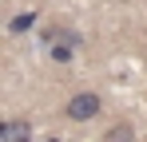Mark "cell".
Returning a JSON list of instances; mask_svg holds the SVG:
<instances>
[{"instance_id":"1","label":"cell","mask_w":147,"mask_h":142,"mask_svg":"<svg viewBox=\"0 0 147 142\" xmlns=\"http://www.w3.org/2000/svg\"><path fill=\"white\" fill-rule=\"evenodd\" d=\"M44 40H48V59H56V63H72L76 59V47H80L76 28H48Z\"/></svg>"},{"instance_id":"2","label":"cell","mask_w":147,"mask_h":142,"mask_svg":"<svg viewBox=\"0 0 147 142\" xmlns=\"http://www.w3.org/2000/svg\"><path fill=\"white\" fill-rule=\"evenodd\" d=\"M99 111H103V99L96 91H76L64 103V118H72V122H92V118H99Z\"/></svg>"},{"instance_id":"3","label":"cell","mask_w":147,"mask_h":142,"mask_svg":"<svg viewBox=\"0 0 147 142\" xmlns=\"http://www.w3.org/2000/svg\"><path fill=\"white\" fill-rule=\"evenodd\" d=\"M0 142H32V122H28V118L0 122Z\"/></svg>"},{"instance_id":"4","label":"cell","mask_w":147,"mask_h":142,"mask_svg":"<svg viewBox=\"0 0 147 142\" xmlns=\"http://www.w3.org/2000/svg\"><path fill=\"white\" fill-rule=\"evenodd\" d=\"M99 142H135V126H131V122H115V126L103 130Z\"/></svg>"},{"instance_id":"5","label":"cell","mask_w":147,"mask_h":142,"mask_svg":"<svg viewBox=\"0 0 147 142\" xmlns=\"http://www.w3.org/2000/svg\"><path fill=\"white\" fill-rule=\"evenodd\" d=\"M32 28H36V12H16L12 24H8V32H12V36H24V32H32Z\"/></svg>"}]
</instances>
